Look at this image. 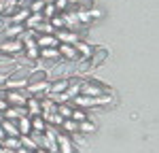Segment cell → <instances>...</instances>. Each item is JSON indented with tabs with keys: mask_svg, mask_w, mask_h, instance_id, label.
Listing matches in <instances>:
<instances>
[{
	"mask_svg": "<svg viewBox=\"0 0 159 153\" xmlns=\"http://www.w3.org/2000/svg\"><path fill=\"white\" fill-rule=\"evenodd\" d=\"M112 100V94L108 96H74L72 98V104L76 109H93V106H104Z\"/></svg>",
	"mask_w": 159,
	"mask_h": 153,
	"instance_id": "obj_1",
	"label": "cell"
},
{
	"mask_svg": "<svg viewBox=\"0 0 159 153\" xmlns=\"http://www.w3.org/2000/svg\"><path fill=\"white\" fill-rule=\"evenodd\" d=\"M110 89L100 81H83L81 83V96H108Z\"/></svg>",
	"mask_w": 159,
	"mask_h": 153,
	"instance_id": "obj_2",
	"label": "cell"
},
{
	"mask_svg": "<svg viewBox=\"0 0 159 153\" xmlns=\"http://www.w3.org/2000/svg\"><path fill=\"white\" fill-rule=\"evenodd\" d=\"M0 51H2V53H9V55H17L19 51H24V40H21V38L4 40V43H0Z\"/></svg>",
	"mask_w": 159,
	"mask_h": 153,
	"instance_id": "obj_3",
	"label": "cell"
},
{
	"mask_svg": "<svg viewBox=\"0 0 159 153\" xmlns=\"http://www.w3.org/2000/svg\"><path fill=\"white\" fill-rule=\"evenodd\" d=\"M7 102H9V106H25L28 96H25L24 89H9V94H7Z\"/></svg>",
	"mask_w": 159,
	"mask_h": 153,
	"instance_id": "obj_4",
	"label": "cell"
},
{
	"mask_svg": "<svg viewBox=\"0 0 159 153\" xmlns=\"http://www.w3.org/2000/svg\"><path fill=\"white\" fill-rule=\"evenodd\" d=\"M55 140H57V149H60V153H74L72 149V140L68 138V134L66 132H57L55 134Z\"/></svg>",
	"mask_w": 159,
	"mask_h": 153,
	"instance_id": "obj_5",
	"label": "cell"
},
{
	"mask_svg": "<svg viewBox=\"0 0 159 153\" xmlns=\"http://www.w3.org/2000/svg\"><path fill=\"white\" fill-rule=\"evenodd\" d=\"M36 45L38 49H51V47H57L60 45V40L53 36V34H36Z\"/></svg>",
	"mask_w": 159,
	"mask_h": 153,
	"instance_id": "obj_6",
	"label": "cell"
},
{
	"mask_svg": "<svg viewBox=\"0 0 159 153\" xmlns=\"http://www.w3.org/2000/svg\"><path fill=\"white\" fill-rule=\"evenodd\" d=\"M53 36L57 38L60 43H66V45H74V43H79L81 38L76 32H70V30H55L53 32Z\"/></svg>",
	"mask_w": 159,
	"mask_h": 153,
	"instance_id": "obj_7",
	"label": "cell"
},
{
	"mask_svg": "<svg viewBox=\"0 0 159 153\" xmlns=\"http://www.w3.org/2000/svg\"><path fill=\"white\" fill-rule=\"evenodd\" d=\"M25 32V28L21 24H11V26H7L4 30H2V38L4 40H11V38H19L21 34Z\"/></svg>",
	"mask_w": 159,
	"mask_h": 153,
	"instance_id": "obj_8",
	"label": "cell"
},
{
	"mask_svg": "<svg viewBox=\"0 0 159 153\" xmlns=\"http://www.w3.org/2000/svg\"><path fill=\"white\" fill-rule=\"evenodd\" d=\"M24 40V49H25V55H28V60H38V45L34 38H28V36H21Z\"/></svg>",
	"mask_w": 159,
	"mask_h": 153,
	"instance_id": "obj_9",
	"label": "cell"
},
{
	"mask_svg": "<svg viewBox=\"0 0 159 153\" xmlns=\"http://www.w3.org/2000/svg\"><path fill=\"white\" fill-rule=\"evenodd\" d=\"M57 51H60V55L64 58V60H76V58H79V53H76V49H74V45H66V43H61V45H57Z\"/></svg>",
	"mask_w": 159,
	"mask_h": 153,
	"instance_id": "obj_10",
	"label": "cell"
},
{
	"mask_svg": "<svg viewBox=\"0 0 159 153\" xmlns=\"http://www.w3.org/2000/svg\"><path fill=\"white\" fill-rule=\"evenodd\" d=\"M0 128L4 130L7 136H15V138H19V128H17L15 121H11V119H2V121H0Z\"/></svg>",
	"mask_w": 159,
	"mask_h": 153,
	"instance_id": "obj_11",
	"label": "cell"
},
{
	"mask_svg": "<svg viewBox=\"0 0 159 153\" xmlns=\"http://www.w3.org/2000/svg\"><path fill=\"white\" fill-rule=\"evenodd\" d=\"M81 83H83V81H70V85L64 89L61 94H64L68 100H72L74 96H79V94H81Z\"/></svg>",
	"mask_w": 159,
	"mask_h": 153,
	"instance_id": "obj_12",
	"label": "cell"
},
{
	"mask_svg": "<svg viewBox=\"0 0 159 153\" xmlns=\"http://www.w3.org/2000/svg\"><path fill=\"white\" fill-rule=\"evenodd\" d=\"M40 21H45V17H43V13H30V17L24 21V28L25 30H34Z\"/></svg>",
	"mask_w": 159,
	"mask_h": 153,
	"instance_id": "obj_13",
	"label": "cell"
},
{
	"mask_svg": "<svg viewBox=\"0 0 159 153\" xmlns=\"http://www.w3.org/2000/svg\"><path fill=\"white\" fill-rule=\"evenodd\" d=\"M74 49H76V53H81V55H83V60H89V58H91V53H93V47H91V45H87V43H83V40L74 43Z\"/></svg>",
	"mask_w": 159,
	"mask_h": 153,
	"instance_id": "obj_14",
	"label": "cell"
},
{
	"mask_svg": "<svg viewBox=\"0 0 159 153\" xmlns=\"http://www.w3.org/2000/svg\"><path fill=\"white\" fill-rule=\"evenodd\" d=\"M17 128H19V136H28V134L32 132V119H30L28 115H25V117H19Z\"/></svg>",
	"mask_w": 159,
	"mask_h": 153,
	"instance_id": "obj_15",
	"label": "cell"
},
{
	"mask_svg": "<svg viewBox=\"0 0 159 153\" xmlns=\"http://www.w3.org/2000/svg\"><path fill=\"white\" fill-rule=\"evenodd\" d=\"M38 58H43V60H61L57 47H51V49H38Z\"/></svg>",
	"mask_w": 159,
	"mask_h": 153,
	"instance_id": "obj_16",
	"label": "cell"
},
{
	"mask_svg": "<svg viewBox=\"0 0 159 153\" xmlns=\"http://www.w3.org/2000/svg\"><path fill=\"white\" fill-rule=\"evenodd\" d=\"M70 81H72V79H57V81H53V83H51L49 94H61L64 89L70 85Z\"/></svg>",
	"mask_w": 159,
	"mask_h": 153,
	"instance_id": "obj_17",
	"label": "cell"
},
{
	"mask_svg": "<svg viewBox=\"0 0 159 153\" xmlns=\"http://www.w3.org/2000/svg\"><path fill=\"white\" fill-rule=\"evenodd\" d=\"M106 55H108V51L106 49H98L91 53V58H89V66H100V64L106 60Z\"/></svg>",
	"mask_w": 159,
	"mask_h": 153,
	"instance_id": "obj_18",
	"label": "cell"
},
{
	"mask_svg": "<svg viewBox=\"0 0 159 153\" xmlns=\"http://www.w3.org/2000/svg\"><path fill=\"white\" fill-rule=\"evenodd\" d=\"M25 109H28V115H32V117L40 115V100H36V98H28Z\"/></svg>",
	"mask_w": 159,
	"mask_h": 153,
	"instance_id": "obj_19",
	"label": "cell"
},
{
	"mask_svg": "<svg viewBox=\"0 0 159 153\" xmlns=\"http://www.w3.org/2000/svg\"><path fill=\"white\" fill-rule=\"evenodd\" d=\"M28 17H30V9H19L9 21H11V24H21V26H24V21L28 19Z\"/></svg>",
	"mask_w": 159,
	"mask_h": 153,
	"instance_id": "obj_20",
	"label": "cell"
},
{
	"mask_svg": "<svg viewBox=\"0 0 159 153\" xmlns=\"http://www.w3.org/2000/svg\"><path fill=\"white\" fill-rule=\"evenodd\" d=\"M7 89H24L28 85V79H7Z\"/></svg>",
	"mask_w": 159,
	"mask_h": 153,
	"instance_id": "obj_21",
	"label": "cell"
},
{
	"mask_svg": "<svg viewBox=\"0 0 159 153\" xmlns=\"http://www.w3.org/2000/svg\"><path fill=\"white\" fill-rule=\"evenodd\" d=\"M34 32H36V34H53V32H55V28L45 19V21H40V24L34 28Z\"/></svg>",
	"mask_w": 159,
	"mask_h": 153,
	"instance_id": "obj_22",
	"label": "cell"
},
{
	"mask_svg": "<svg viewBox=\"0 0 159 153\" xmlns=\"http://www.w3.org/2000/svg\"><path fill=\"white\" fill-rule=\"evenodd\" d=\"M61 130H64L66 134H74V132H79V123H76L74 119H64V121H61Z\"/></svg>",
	"mask_w": 159,
	"mask_h": 153,
	"instance_id": "obj_23",
	"label": "cell"
},
{
	"mask_svg": "<svg viewBox=\"0 0 159 153\" xmlns=\"http://www.w3.org/2000/svg\"><path fill=\"white\" fill-rule=\"evenodd\" d=\"M32 130H34V132H45V130H47V121H45L40 115H36V117L32 119Z\"/></svg>",
	"mask_w": 159,
	"mask_h": 153,
	"instance_id": "obj_24",
	"label": "cell"
},
{
	"mask_svg": "<svg viewBox=\"0 0 159 153\" xmlns=\"http://www.w3.org/2000/svg\"><path fill=\"white\" fill-rule=\"evenodd\" d=\"M55 113H60L61 117H64V119H70V117H72V106H68L66 102H64V104H57Z\"/></svg>",
	"mask_w": 159,
	"mask_h": 153,
	"instance_id": "obj_25",
	"label": "cell"
},
{
	"mask_svg": "<svg viewBox=\"0 0 159 153\" xmlns=\"http://www.w3.org/2000/svg\"><path fill=\"white\" fill-rule=\"evenodd\" d=\"M45 79H47L45 70H32L30 76H28V83H36V81H45Z\"/></svg>",
	"mask_w": 159,
	"mask_h": 153,
	"instance_id": "obj_26",
	"label": "cell"
},
{
	"mask_svg": "<svg viewBox=\"0 0 159 153\" xmlns=\"http://www.w3.org/2000/svg\"><path fill=\"white\" fill-rule=\"evenodd\" d=\"M19 145L25 147V149H30V151H36V149H38V145L30 138V136H19Z\"/></svg>",
	"mask_w": 159,
	"mask_h": 153,
	"instance_id": "obj_27",
	"label": "cell"
},
{
	"mask_svg": "<svg viewBox=\"0 0 159 153\" xmlns=\"http://www.w3.org/2000/svg\"><path fill=\"white\" fill-rule=\"evenodd\" d=\"M79 132H85V134H89V132H96V123H91L89 119H85V121H79Z\"/></svg>",
	"mask_w": 159,
	"mask_h": 153,
	"instance_id": "obj_28",
	"label": "cell"
},
{
	"mask_svg": "<svg viewBox=\"0 0 159 153\" xmlns=\"http://www.w3.org/2000/svg\"><path fill=\"white\" fill-rule=\"evenodd\" d=\"M68 2L79 4V9H81V11H89V9H93V0H68Z\"/></svg>",
	"mask_w": 159,
	"mask_h": 153,
	"instance_id": "obj_29",
	"label": "cell"
},
{
	"mask_svg": "<svg viewBox=\"0 0 159 153\" xmlns=\"http://www.w3.org/2000/svg\"><path fill=\"white\" fill-rule=\"evenodd\" d=\"M28 9H30V13H43V9H45V2H43V0H32Z\"/></svg>",
	"mask_w": 159,
	"mask_h": 153,
	"instance_id": "obj_30",
	"label": "cell"
},
{
	"mask_svg": "<svg viewBox=\"0 0 159 153\" xmlns=\"http://www.w3.org/2000/svg\"><path fill=\"white\" fill-rule=\"evenodd\" d=\"M55 15H57L55 7H53V4H45V9H43V17H45V19L49 21L51 17H55Z\"/></svg>",
	"mask_w": 159,
	"mask_h": 153,
	"instance_id": "obj_31",
	"label": "cell"
},
{
	"mask_svg": "<svg viewBox=\"0 0 159 153\" xmlns=\"http://www.w3.org/2000/svg\"><path fill=\"white\" fill-rule=\"evenodd\" d=\"M70 119H74L76 123H79V121H85L87 113H85V111H81V109H72V117H70Z\"/></svg>",
	"mask_w": 159,
	"mask_h": 153,
	"instance_id": "obj_32",
	"label": "cell"
},
{
	"mask_svg": "<svg viewBox=\"0 0 159 153\" xmlns=\"http://www.w3.org/2000/svg\"><path fill=\"white\" fill-rule=\"evenodd\" d=\"M9 64H15V55H9V53L0 51V66H9Z\"/></svg>",
	"mask_w": 159,
	"mask_h": 153,
	"instance_id": "obj_33",
	"label": "cell"
},
{
	"mask_svg": "<svg viewBox=\"0 0 159 153\" xmlns=\"http://www.w3.org/2000/svg\"><path fill=\"white\" fill-rule=\"evenodd\" d=\"M49 24L53 26L55 30H66V28H64V19H61L60 15H55V17H51V19H49Z\"/></svg>",
	"mask_w": 159,
	"mask_h": 153,
	"instance_id": "obj_34",
	"label": "cell"
},
{
	"mask_svg": "<svg viewBox=\"0 0 159 153\" xmlns=\"http://www.w3.org/2000/svg\"><path fill=\"white\" fill-rule=\"evenodd\" d=\"M89 17H91V19H96V17H102V13H100L98 9H89Z\"/></svg>",
	"mask_w": 159,
	"mask_h": 153,
	"instance_id": "obj_35",
	"label": "cell"
},
{
	"mask_svg": "<svg viewBox=\"0 0 159 153\" xmlns=\"http://www.w3.org/2000/svg\"><path fill=\"white\" fill-rule=\"evenodd\" d=\"M7 79H9V75H7V72H0V87H4Z\"/></svg>",
	"mask_w": 159,
	"mask_h": 153,
	"instance_id": "obj_36",
	"label": "cell"
},
{
	"mask_svg": "<svg viewBox=\"0 0 159 153\" xmlns=\"http://www.w3.org/2000/svg\"><path fill=\"white\" fill-rule=\"evenodd\" d=\"M7 109H9V102H7V100H2V98H0V111H7Z\"/></svg>",
	"mask_w": 159,
	"mask_h": 153,
	"instance_id": "obj_37",
	"label": "cell"
},
{
	"mask_svg": "<svg viewBox=\"0 0 159 153\" xmlns=\"http://www.w3.org/2000/svg\"><path fill=\"white\" fill-rule=\"evenodd\" d=\"M7 94H9V89L0 87V98H2V100H7Z\"/></svg>",
	"mask_w": 159,
	"mask_h": 153,
	"instance_id": "obj_38",
	"label": "cell"
},
{
	"mask_svg": "<svg viewBox=\"0 0 159 153\" xmlns=\"http://www.w3.org/2000/svg\"><path fill=\"white\" fill-rule=\"evenodd\" d=\"M15 153H34V151H30V149H25V147H19Z\"/></svg>",
	"mask_w": 159,
	"mask_h": 153,
	"instance_id": "obj_39",
	"label": "cell"
},
{
	"mask_svg": "<svg viewBox=\"0 0 159 153\" xmlns=\"http://www.w3.org/2000/svg\"><path fill=\"white\" fill-rule=\"evenodd\" d=\"M2 153H15L13 149H7V147H2Z\"/></svg>",
	"mask_w": 159,
	"mask_h": 153,
	"instance_id": "obj_40",
	"label": "cell"
},
{
	"mask_svg": "<svg viewBox=\"0 0 159 153\" xmlns=\"http://www.w3.org/2000/svg\"><path fill=\"white\" fill-rule=\"evenodd\" d=\"M4 136H7V134H4V130H2V128H0V140L4 138Z\"/></svg>",
	"mask_w": 159,
	"mask_h": 153,
	"instance_id": "obj_41",
	"label": "cell"
},
{
	"mask_svg": "<svg viewBox=\"0 0 159 153\" xmlns=\"http://www.w3.org/2000/svg\"><path fill=\"white\" fill-rule=\"evenodd\" d=\"M43 2H45V4H53L55 0H43Z\"/></svg>",
	"mask_w": 159,
	"mask_h": 153,
	"instance_id": "obj_42",
	"label": "cell"
},
{
	"mask_svg": "<svg viewBox=\"0 0 159 153\" xmlns=\"http://www.w3.org/2000/svg\"><path fill=\"white\" fill-rule=\"evenodd\" d=\"M34 153H47V151H45V149H36Z\"/></svg>",
	"mask_w": 159,
	"mask_h": 153,
	"instance_id": "obj_43",
	"label": "cell"
},
{
	"mask_svg": "<svg viewBox=\"0 0 159 153\" xmlns=\"http://www.w3.org/2000/svg\"><path fill=\"white\" fill-rule=\"evenodd\" d=\"M2 119H4V117H2V111H0V121H2Z\"/></svg>",
	"mask_w": 159,
	"mask_h": 153,
	"instance_id": "obj_44",
	"label": "cell"
},
{
	"mask_svg": "<svg viewBox=\"0 0 159 153\" xmlns=\"http://www.w3.org/2000/svg\"><path fill=\"white\" fill-rule=\"evenodd\" d=\"M25 2H32V0H25Z\"/></svg>",
	"mask_w": 159,
	"mask_h": 153,
	"instance_id": "obj_45",
	"label": "cell"
},
{
	"mask_svg": "<svg viewBox=\"0 0 159 153\" xmlns=\"http://www.w3.org/2000/svg\"><path fill=\"white\" fill-rule=\"evenodd\" d=\"M0 153H2V147H0Z\"/></svg>",
	"mask_w": 159,
	"mask_h": 153,
	"instance_id": "obj_46",
	"label": "cell"
}]
</instances>
